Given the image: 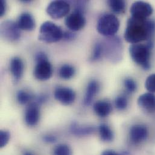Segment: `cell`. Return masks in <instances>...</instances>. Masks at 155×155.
<instances>
[{"instance_id": "obj_1", "label": "cell", "mask_w": 155, "mask_h": 155, "mask_svg": "<svg viewBox=\"0 0 155 155\" xmlns=\"http://www.w3.org/2000/svg\"><path fill=\"white\" fill-rule=\"evenodd\" d=\"M155 31L154 21L130 17L127 22L124 37L125 40L131 44H139L150 39Z\"/></svg>"}, {"instance_id": "obj_2", "label": "cell", "mask_w": 155, "mask_h": 155, "mask_svg": "<svg viewBox=\"0 0 155 155\" xmlns=\"http://www.w3.org/2000/svg\"><path fill=\"white\" fill-rule=\"evenodd\" d=\"M153 43L149 41L147 44H131L129 47V54L132 61L141 66L144 70H149L150 68V57Z\"/></svg>"}, {"instance_id": "obj_3", "label": "cell", "mask_w": 155, "mask_h": 155, "mask_svg": "<svg viewBox=\"0 0 155 155\" xmlns=\"http://www.w3.org/2000/svg\"><path fill=\"white\" fill-rule=\"evenodd\" d=\"M120 21L118 18L111 13L102 15L97 24V30L102 36L107 38L114 36L118 31Z\"/></svg>"}, {"instance_id": "obj_4", "label": "cell", "mask_w": 155, "mask_h": 155, "mask_svg": "<svg viewBox=\"0 0 155 155\" xmlns=\"http://www.w3.org/2000/svg\"><path fill=\"white\" fill-rule=\"evenodd\" d=\"M64 31L61 28L51 21L44 22L39 29L38 39L45 43H54L63 39Z\"/></svg>"}, {"instance_id": "obj_5", "label": "cell", "mask_w": 155, "mask_h": 155, "mask_svg": "<svg viewBox=\"0 0 155 155\" xmlns=\"http://www.w3.org/2000/svg\"><path fill=\"white\" fill-rule=\"evenodd\" d=\"M70 10V4L65 1H53L47 7V13L54 19H61L68 14Z\"/></svg>"}, {"instance_id": "obj_6", "label": "cell", "mask_w": 155, "mask_h": 155, "mask_svg": "<svg viewBox=\"0 0 155 155\" xmlns=\"http://www.w3.org/2000/svg\"><path fill=\"white\" fill-rule=\"evenodd\" d=\"M1 35L8 41H18L21 37L20 28L17 23L11 20L4 21L1 25Z\"/></svg>"}, {"instance_id": "obj_7", "label": "cell", "mask_w": 155, "mask_h": 155, "mask_svg": "<svg viewBox=\"0 0 155 155\" xmlns=\"http://www.w3.org/2000/svg\"><path fill=\"white\" fill-rule=\"evenodd\" d=\"M153 9L152 5L144 1H136L131 5L130 12L132 15L131 17L146 19L152 14Z\"/></svg>"}, {"instance_id": "obj_8", "label": "cell", "mask_w": 155, "mask_h": 155, "mask_svg": "<svg viewBox=\"0 0 155 155\" xmlns=\"http://www.w3.org/2000/svg\"><path fill=\"white\" fill-rule=\"evenodd\" d=\"M36 64L33 71L35 77L41 81L50 79L53 74V68L48 58L36 61Z\"/></svg>"}, {"instance_id": "obj_9", "label": "cell", "mask_w": 155, "mask_h": 155, "mask_svg": "<svg viewBox=\"0 0 155 155\" xmlns=\"http://www.w3.org/2000/svg\"><path fill=\"white\" fill-rule=\"evenodd\" d=\"M86 24V19L83 13L74 11L65 19V25L73 31H77L82 29Z\"/></svg>"}, {"instance_id": "obj_10", "label": "cell", "mask_w": 155, "mask_h": 155, "mask_svg": "<svg viewBox=\"0 0 155 155\" xmlns=\"http://www.w3.org/2000/svg\"><path fill=\"white\" fill-rule=\"evenodd\" d=\"M54 98L64 105H70L72 104L76 99L74 91L66 87H58L54 91Z\"/></svg>"}, {"instance_id": "obj_11", "label": "cell", "mask_w": 155, "mask_h": 155, "mask_svg": "<svg viewBox=\"0 0 155 155\" xmlns=\"http://www.w3.org/2000/svg\"><path fill=\"white\" fill-rule=\"evenodd\" d=\"M138 106L144 111L149 113L155 112V95L147 92L140 95L138 99Z\"/></svg>"}, {"instance_id": "obj_12", "label": "cell", "mask_w": 155, "mask_h": 155, "mask_svg": "<svg viewBox=\"0 0 155 155\" xmlns=\"http://www.w3.org/2000/svg\"><path fill=\"white\" fill-rule=\"evenodd\" d=\"M130 140L135 144H138L146 139L148 135V130L146 126L142 124L133 126L130 130Z\"/></svg>"}, {"instance_id": "obj_13", "label": "cell", "mask_w": 155, "mask_h": 155, "mask_svg": "<svg viewBox=\"0 0 155 155\" xmlns=\"http://www.w3.org/2000/svg\"><path fill=\"white\" fill-rule=\"evenodd\" d=\"M40 119V111L36 103L31 104L25 113V121L28 126H36Z\"/></svg>"}, {"instance_id": "obj_14", "label": "cell", "mask_w": 155, "mask_h": 155, "mask_svg": "<svg viewBox=\"0 0 155 155\" xmlns=\"http://www.w3.org/2000/svg\"><path fill=\"white\" fill-rule=\"evenodd\" d=\"M17 24L20 30L31 31L36 26L35 20L33 16L29 13H23L19 17Z\"/></svg>"}, {"instance_id": "obj_15", "label": "cell", "mask_w": 155, "mask_h": 155, "mask_svg": "<svg viewBox=\"0 0 155 155\" xmlns=\"http://www.w3.org/2000/svg\"><path fill=\"white\" fill-rule=\"evenodd\" d=\"M10 69L15 81H18L22 78L24 73V64L22 61L18 57L12 59Z\"/></svg>"}, {"instance_id": "obj_16", "label": "cell", "mask_w": 155, "mask_h": 155, "mask_svg": "<svg viewBox=\"0 0 155 155\" xmlns=\"http://www.w3.org/2000/svg\"><path fill=\"white\" fill-rule=\"evenodd\" d=\"M99 91V84L95 80L91 81L86 87V93L83 100L84 104L89 106Z\"/></svg>"}, {"instance_id": "obj_17", "label": "cell", "mask_w": 155, "mask_h": 155, "mask_svg": "<svg viewBox=\"0 0 155 155\" xmlns=\"http://www.w3.org/2000/svg\"><path fill=\"white\" fill-rule=\"evenodd\" d=\"M94 110L96 114L100 117H107L112 111L110 103L105 100H99L94 104Z\"/></svg>"}, {"instance_id": "obj_18", "label": "cell", "mask_w": 155, "mask_h": 155, "mask_svg": "<svg viewBox=\"0 0 155 155\" xmlns=\"http://www.w3.org/2000/svg\"><path fill=\"white\" fill-rule=\"evenodd\" d=\"M95 128L92 126H80L77 123H73L71 126V132L77 136H85L92 134Z\"/></svg>"}, {"instance_id": "obj_19", "label": "cell", "mask_w": 155, "mask_h": 155, "mask_svg": "<svg viewBox=\"0 0 155 155\" xmlns=\"http://www.w3.org/2000/svg\"><path fill=\"white\" fill-rule=\"evenodd\" d=\"M101 139L105 142H110L113 140L114 135L111 129L106 124H101L98 128Z\"/></svg>"}, {"instance_id": "obj_20", "label": "cell", "mask_w": 155, "mask_h": 155, "mask_svg": "<svg viewBox=\"0 0 155 155\" xmlns=\"http://www.w3.org/2000/svg\"><path fill=\"white\" fill-rule=\"evenodd\" d=\"M107 4L111 10L117 14L123 13L125 12L126 4L123 0H109Z\"/></svg>"}, {"instance_id": "obj_21", "label": "cell", "mask_w": 155, "mask_h": 155, "mask_svg": "<svg viewBox=\"0 0 155 155\" xmlns=\"http://www.w3.org/2000/svg\"><path fill=\"white\" fill-rule=\"evenodd\" d=\"M75 73V68L73 66L65 64L61 67L59 71V74L60 78L65 80H68L74 76Z\"/></svg>"}, {"instance_id": "obj_22", "label": "cell", "mask_w": 155, "mask_h": 155, "mask_svg": "<svg viewBox=\"0 0 155 155\" xmlns=\"http://www.w3.org/2000/svg\"><path fill=\"white\" fill-rule=\"evenodd\" d=\"M104 50L103 48V45L101 43H97L94 46L91 60L93 62L98 61L101 57Z\"/></svg>"}, {"instance_id": "obj_23", "label": "cell", "mask_w": 155, "mask_h": 155, "mask_svg": "<svg viewBox=\"0 0 155 155\" xmlns=\"http://www.w3.org/2000/svg\"><path fill=\"white\" fill-rule=\"evenodd\" d=\"M32 98L31 95L25 91L21 90L17 94V100L21 104H25Z\"/></svg>"}, {"instance_id": "obj_24", "label": "cell", "mask_w": 155, "mask_h": 155, "mask_svg": "<svg viewBox=\"0 0 155 155\" xmlns=\"http://www.w3.org/2000/svg\"><path fill=\"white\" fill-rule=\"evenodd\" d=\"M128 104V101L127 98L123 95H120L116 97L115 100V104L116 107L118 110H124L125 109Z\"/></svg>"}, {"instance_id": "obj_25", "label": "cell", "mask_w": 155, "mask_h": 155, "mask_svg": "<svg viewBox=\"0 0 155 155\" xmlns=\"http://www.w3.org/2000/svg\"><path fill=\"white\" fill-rule=\"evenodd\" d=\"M54 155H71V150L68 146L60 144L54 149Z\"/></svg>"}, {"instance_id": "obj_26", "label": "cell", "mask_w": 155, "mask_h": 155, "mask_svg": "<svg viewBox=\"0 0 155 155\" xmlns=\"http://www.w3.org/2000/svg\"><path fill=\"white\" fill-rule=\"evenodd\" d=\"M145 87L146 89L151 93L155 92V74L149 76L146 80Z\"/></svg>"}, {"instance_id": "obj_27", "label": "cell", "mask_w": 155, "mask_h": 155, "mask_svg": "<svg viewBox=\"0 0 155 155\" xmlns=\"http://www.w3.org/2000/svg\"><path fill=\"white\" fill-rule=\"evenodd\" d=\"M124 86L129 92H134L137 88V85L135 80L132 78H126L124 81Z\"/></svg>"}, {"instance_id": "obj_28", "label": "cell", "mask_w": 155, "mask_h": 155, "mask_svg": "<svg viewBox=\"0 0 155 155\" xmlns=\"http://www.w3.org/2000/svg\"><path fill=\"white\" fill-rule=\"evenodd\" d=\"M10 135L8 131L1 130L0 132V147H4L5 146L10 140Z\"/></svg>"}, {"instance_id": "obj_29", "label": "cell", "mask_w": 155, "mask_h": 155, "mask_svg": "<svg viewBox=\"0 0 155 155\" xmlns=\"http://www.w3.org/2000/svg\"><path fill=\"white\" fill-rule=\"evenodd\" d=\"M76 37V35L71 31H64L63 39L67 41L74 39Z\"/></svg>"}, {"instance_id": "obj_30", "label": "cell", "mask_w": 155, "mask_h": 155, "mask_svg": "<svg viewBox=\"0 0 155 155\" xmlns=\"http://www.w3.org/2000/svg\"><path fill=\"white\" fill-rule=\"evenodd\" d=\"M6 2L4 0L0 1V16H2L6 11Z\"/></svg>"}, {"instance_id": "obj_31", "label": "cell", "mask_w": 155, "mask_h": 155, "mask_svg": "<svg viewBox=\"0 0 155 155\" xmlns=\"http://www.w3.org/2000/svg\"><path fill=\"white\" fill-rule=\"evenodd\" d=\"M44 140L49 143H53L56 141V138L53 135H46L44 137Z\"/></svg>"}, {"instance_id": "obj_32", "label": "cell", "mask_w": 155, "mask_h": 155, "mask_svg": "<svg viewBox=\"0 0 155 155\" xmlns=\"http://www.w3.org/2000/svg\"><path fill=\"white\" fill-rule=\"evenodd\" d=\"M101 155H120L118 154L117 153H116L115 152L113 151V150H105L104 151Z\"/></svg>"}, {"instance_id": "obj_33", "label": "cell", "mask_w": 155, "mask_h": 155, "mask_svg": "<svg viewBox=\"0 0 155 155\" xmlns=\"http://www.w3.org/2000/svg\"><path fill=\"white\" fill-rule=\"evenodd\" d=\"M24 155H33L32 154H31L30 153H29V152H25V153H24Z\"/></svg>"}]
</instances>
